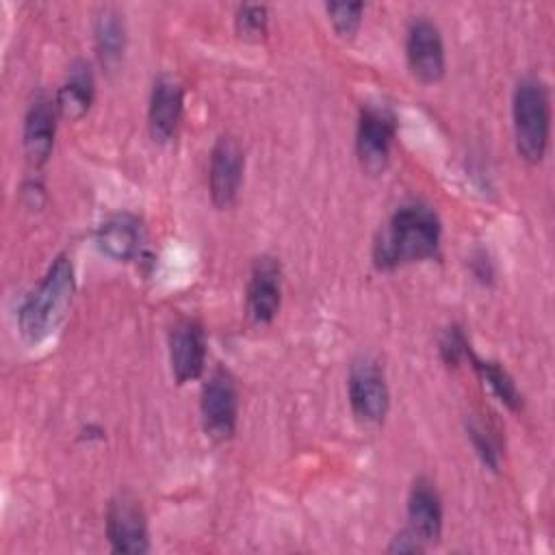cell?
I'll use <instances>...</instances> for the list:
<instances>
[{"instance_id": "6da1fadb", "label": "cell", "mask_w": 555, "mask_h": 555, "mask_svg": "<svg viewBox=\"0 0 555 555\" xmlns=\"http://www.w3.org/2000/svg\"><path fill=\"white\" fill-rule=\"evenodd\" d=\"M440 219L425 204H405L395 210L373 245L379 269H395L436 256L440 245Z\"/></svg>"}, {"instance_id": "7a4b0ae2", "label": "cell", "mask_w": 555, "mask_h": 555, "mask_svg": "<svg viewBox=\"0 0 555 555\" xmlns=\"http://www.w3.org/2000/svg\"><path fill=\"white\" fill-rule=\"evenodd\" d=\"M74 295V267L67 256H56L39 286L24 299L17 325L26 343L46 340L63 321Z\"/></svg>"}, {"instance_id": "3957f363", "label": "cell", "mask_w": 555, "mask_h": 555, "mask_svg": "<svg viewBox=\"0 0 555 555\" xmlns=\"http://www.w3.org/2000/svg\"><path fill=\"white\" fill-rule=\"evenodd\" d=\"M514 141L522 160L540 163L551 137V98L540 78H522L512 100Z\"/></svg>"}, {"instance_id": "277c9868", "label": "cell", "mask_w": 555, "mask_h": 555, "mask_svg": "<svg viewBox=\"0 0 555 555\" xmlns=\"http://www.w3.org/2000/svg\"><path fill=\"white\" fill-rule=\"evenodd\" d=\"M347 392L351 412L360 425L377 427L386 418L390 408V390L386 375L375 360L362 358L351 366Z\"/></svg>"}, {"instance_id": "5b68a950", "label": "cell", "mask_w": 555, "mask_h": 555, "mask_svg": "<svg viewBox=\"0 0 555 555\" xmlns=\"http://www.w3.org/2000/svg\"><path fill=\"white\" fill-rule=\"evenodd\" d=\"M202 423L212 440H228L238 421V392L225 369H215L202 388Z\"/></svg>"}, {"instance_id": "8992f818", "label": "cell", "mask_w": 555, "mask_h": 555, "mask_svg": "<svg viewBox=\"0 0 555 555\" xmlns=\"http://www.w3.org/2000/svg\"><path fill=\"white\" fill-rule=\"evenodd\" d=\"M395 115L384 106H364L358 119L356 152L366 173L377 176L390 160V145L395 139Z\"/></svg>"}, {"instance_id": "52a82bcc", "label": "cell", "mask_w": 555, "mask_h": 555, "mask_svg": "<svg viewBox=\"0 0 555 555\" xmlns=\"http://www.w3.org/2000/svg\"><path fill=\"white\" fill-rule=\"evenodd\" d=\"M405 59L414 78L425 85L438 82L444 76V41L440 28L434 22L418 17L410 24L405 35Z\"/></svg>"}, {"instance_id": "ba28073f", "label": "cell", "mask_w": 555, "mask_h": 555, "mask_svg": "<svg viewBox=\"0 0 555 555\" xmlns=\"http://www.w3.org/2000/svg\"><path fill=\"white\" fill-rule=\"evenodd\" d=\"M245 169V154L241 143L223 134L215 141L208 165V191L217 208H230L241 191Z\"/></svg>"}, {"instance_id": "9c48e42d", "label": "cell", "mask_w": 555, "mask_h": 555, "mask_svg": "<svg viewBox=\"0 0 555 555\" xmlns=\"http://www.w3.org/2000/svg\"><path fill=\"white\" fill-rule=\"evenodd\" d=\"M106 538L115 553L141 555L150 551V533L143 507L137 499L119 494L106 509Z\"/></svg>"}, {"instance_id": "30bf717a", "label": "cell", "mask_w": 555, "mask_h": 555, "mask_svg": "<svg viewBox=\"0 0 555 555\" xmlns=\"http://www.w3.org/2000/svg\"><path fill=\"white\" fill-rule=\"evenodd\" d=\"M169 362L178 384L197 379L206 366V336L197 321L182 319L169 332Z\"/></svg>"}, {"instance_id": "8fae6325", "label": "cell", "mask_w": 555, "mask_h": 555, "mask_svg": "<svg viewBox=\"0 0 555 555\" xmlns=\"http://www.w3.org/2000/svg\"><path fill=\"white\" fill-rule=\"evenodd\" d=\"M282 304V273L280 264L262 256L256 260L251 269V278L247 282L245 308L254 323H271Z\"/></svg>"}, {"instance_id": "7c38bea8", "label": "cell", "mask_w": 555, "mask_h": 555, "mask_svg": "<svg viewBox=\"0 0 555 555\" xmlns=\"http://www.w3.org/2000/svg\"><path fill=\"white\" fill-rule=\"evenodd\" d=\"M184 111V89L171 76H158L150 93L147 126L154 141L165 143L173 137Z\"/></svg>"}, {"instance_id": "4fadbf2b", "label": "cell", "mask_w": 555, "mask_h": 555, "mask_svg": "<svg viewBox=\"0 0 555 555\" xmlns=\"http://www.w3.org/2000/svg\"><path fill=\"white\" fill-rule=\"evenodd\" d=\"M56 102H52L46 95L35 98V102L28 106L24 117V152L30 165L41 167L54 147V134H56V119H59Z\"/></svg>"}, {"instance_id": "5bb4252c", "label": "cell", "mask_w": 555, "mask_h": 555, "mask_svg": "<svg viewBox=\"0 0 555 555\" xmlns=\"http://www.w3.org/2000/svg\"><path fill=\"white\" fill-rule=\"evenodd\" d=\"M408 520L410 531L423 540V544H434L442 533V503L440 494L427 477H418L408 494Z\"/></svg>"}, {"instance_id": "9a60e30c", "label": "cell", "mask_w": 555, "mask_h": 555, "mask_svg": "<svg viewBox=\"0 0 555 555\" xmlns=\"http://www.w3.org/2000/svg\"><path fill=\"white\" fill-rule=\"evenodd\" d=\"M95 243L102 254L117 262H128L141 245V225L132 215H113L95 232Z\"/></svg>"}, {"instance_id": "2e32d148", "label": "cell", "mask_w": 555, "mask_h": 555, "mask_svg": "<svg viewBox=\"0 0 555 555\" xmlns=\"http://www.w3.org/2000/svg\"><path fill=\"white\" fill-rule=\"evenodd\" d=\"M93 93H95V82H93L91 67L82 61L74 63L54 100L59 115L69 121L80 119L89 111L93 102Z\"/></svg>"}, {"instance_id": "e0dca14e", "label": "cell", "mask_w": 555, "mask_h": 555, "mask_svg": "<svg viewBox=\"0 0 555 555\" xmlns=\"http://www.w3.org/2000/svg\"><path fill=\"white\" fill-rule=\"evenodd\" d=\"M93 35H95V50L102 67L104 69L117 67L126 46V28H124L121 15L111 7L102 9L95 17Z\"/></svg>"}, {"instance_id": "ac0fdd59", "label": "cell", "mask_w": 555, "mask_h": 555, "mask_svg": "<svg viewBox=\"0 0 555 555\" xmlns=\"http://www.w3.org/2000/svg\"><path fill=\"white\" fill-rule=\"evenodd\" d=\"M475 369V373L483 379V384H488V388L494 392V397L507 405L509 410H520L522 408V395L520 390L516 388L512 375L494 360H483L479 356H475L470 349H468V356H466Z\"/></svg>"}, {"instance_id": "d6986e66", "label": "cell", "mask_w": 555, "mask_h": 555, "mask_svg": "<svg viewBox=\"0 0 555 555\" xmlns=\"http://www.w3.org/2000/svg\"><path fill=\"white\" fill-rule=\"evenodd\" d=\"M466 429H468V438L473 442V449L479 455V460L483 462V466H488L490 470H499L501 444H499L496 434L488 425H483L481 421H475V418H470Z\"/></svg>"}, {"instance_id": "ffe728a7", "label": "cell", "mask_w": 555, "mask_h": 555, "mask_svg": "<svg viewBox=\"0 0 555 555\" xmlns=\"http://www.w3.org/2000/svg\"><path fill=\"white\" fill-rule=\"evenodd\" d=\"M362 11H364L362 2H327L325 4V13L330 22L336 35L343 39H353V35L362 24Z\"/></svg>"}, {"instance_id": "44dd1931", "label": "cell", "mask_w": 555, "mask_h": 555, "mask_svg": "<svg viewBox=\"0 0 555 555\" xmlns=\"http://www.w3.org/2000/svg\"><path fill=\"white\" fill-rule=\"evenodd\" d=\"M267 24H269V11L264 4H243L238 7L234 17L238 37L251 39V41H258L260 37H264Z\"/></svg>"}, {"instance_id": "7402d4cb", "label": "cell", "mask_w": 555, "mask_h": 555, "mask_svg": "<svg viewBox=\"0 0 555 555\" xmlns=\"http://www.w3.org/2000/svg\"><path fill=\"white\" fill-rule=\"evenodd\" d=\"M438 351H440L442 362L449 366L460 364V360L468 356V343L457 325H451L444 330V334L440 336V343H438Z\"/></svg>"}, {"instance_id": "603a6c76", "label": "cell", "mask_w": 555, "mask_h": 555, "mask_svg": "<svg viewBox=\"0 0 555 555\" xmlns=\"http://www.w3.org/2000/svg\"><path fill=\"white\" fill-rule=\"evenodd\" d=\"M421 551H425V544L410 529L397 533L388 546V553H421Z\"/></svg>"}]
</instances>
